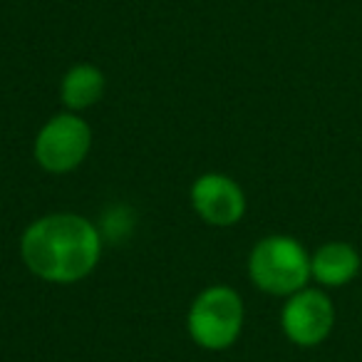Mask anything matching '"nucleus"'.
Returning a JSON list of instances; mask_svg holds the SVG:
<instances>
[{
    "label": "nucleus",
    "instance_id": "7",
    "mask_svg": "<svg viewBox=\"0 0 362 362\" xmlns=\"http://www.w3.org/2000/svg\"><path fill=\"white\" fill-rule=\"evenodd\" d=\"M360 253L345 241H330L310 256V278L325 288L347 286L360 273Z\"/></svg>",
    "mask_w": 362,
    "mask_h": 362
},
{
    "label": "nucleus",
    "instance_id": "5",
    "mask_svg": "<svg viewBox=\"0 0 362 362\" xmlns=\"http://www.w3.org/2000/svg\"><path fill=\"white\" fill-rule=\"evenodd\" d=\"M335 325L332 300L317 288H303L286 298L281 310V327L298 347H315L325 342Z\"/></svg>",
    "mask_w": 362,
    "mask_h": 362
},
{
    "label": "nucleus",
    "instance_id": "2",
    "mask_svg": "<svg viewBox=\"0 0 362 362\" xmlns=\"http://www.w3.org/2000/svg\"><path fill=\"white\" fill-rule=\"evenodd\" d=\"M248 278L258 291L288 298L308 288L310 253L293 236H266L253 246L248 256Z\"/></svg>",
    "mask_w": 362,
    "mask_h": 362
},
{
    "label": "nucleus",
    "instance_id": "3",
    "mask_svg": "<svg viewBox=\"0 0 362 362\" xmlns=\"http://www.w3.org/2000/svg\"><path fill=\"white\" fill-rule=\"evenodd\" d=\"M246 320L243 300L231 286H209L194 298L187 330L204 350H226L238 340Z\"/></svg>",
    "mask_w": 362,
    "mask_h": 362
},
{
    "label": "nucleus",
    "instance_id": "6",
    "mask_svg": "<svg viewBox=\"0 0 362 362\" xmlns=\"http://www.w3.org/2000/svg\"><path fill=\"white\" fill-rule=\"evenodd\" d=\"M192 206L209 226H233L246 214V194L238 187V181L218 171L202 174L192 184Z\"/></svg>",
    "mask_w": 362,
    "mask_h": 362
},
{
    "label": "nucleus",
    "instance_id": "1",
    "mask_svg": "<svg viewBox=\"0 0 362 362\" xmlns=\"http://www.w3.org/2000/svg\"><path fill=\"white\" fill-rule=\"evenodd\" d=\"M21 256L40 281L70 286L97 268L102 256V233L80 214H47L25 228Z\"/></svg>",
    "mask_w": 362,
    "mask_h": 362
},
{
    "label": "nucleus",
    "instance_id": "4",
    "mask_svg": "<svg viewBox=\"0 0 362 362\" xmlns=\"http://www.w3.org/2000/svg\"><path fill=\"white\" fill-rule=\"evenodd\" d=\"M92 149V129L75 112H60L40 127L33 154L50 174H70Z\"/></svg>",
    "mask_w": 362,
    "mask_h": 362
},
{
    "label": "nucleus",
    "instance_id": "8",
    "mask_svg": "<svg viewBox=\"0 0 362 362\" xmlns=\"http://www.w3.org/2000/svg\"><path fill=\"white\" fill-rule=\"evenodd\" d=\"M105 72L95 65H87V62H80V65H72L70 70L65 72L60 82V97L62 105H65L67 112H80L95 107L97 102L105 95Z\"/></svg>",
    "mask_w": 362,
    "mask_h": 362
}]
</instances>
